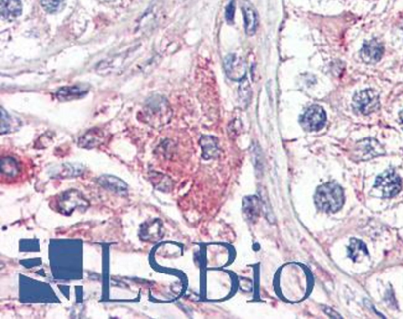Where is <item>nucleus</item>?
Segmentation results:
<instances>
[{
	"mask_svg": "<svg viewBox=\"0 0 403 319\" xmlns=\"http://www.w3.org/2000/svg\"><path fill=\"white\" fill-rule=\"evenodd\" d=\"M384 46L376 40L368 41L361 50V57L368 64L376 63L384 54Z\"/></svg>",
	"mask_w": 403,
	"mask_h": 319,
	"instance_id": "obj_7",
	"label": "nucleus"
},
{
	"mask_svg": "<svg viewBox=\"0 0 403 319\" xmlns=\"http://www.w3.org/2000/svg\"><path fill=\"white\" fill-rule=\"evenodd\" d=\"M327 116L324 109L318 105H313L305 111L299 119L301 126L308 132L319 131L324 127Z\"/></svg>",
	"mask_w": 403,
	"mask_h": 319,
	"instance_id": "obj_4",
	"label": "nucleus"
},
{
	"mask_svg": "<svg viewBox=\"0 0 403 319\" xmlns=\"http://www.w3.org/2000/svg\"><path fill=\"white\" fill-rule=\"evenodd\" d=\"M347 250H348V256L354 262L359 261V259H362L363 256L368 255L366 245L362 240H358L355 238L351 239Z\"/></svg>",
	"mask_w": 403,
	"mask_h": 319,
	"instance_id": "obj_12",
	"label": "nucleus"
},
{
	"mask_svg": "<svg viewBox=\"0 0 403 319\" xmlns=\"http://www.w3.org/2000/svg\"><path fill=\"white\" fill-rule=\"evenodd\" d=\"M400 122H401L402 126H403V110L400 112Z\"/></svg>",
	"mask_w": 403,
	"mask_h": 319,
	"instance_id": "obj_18",
	"label": "nucleus"
},
{
	"mask_svg": "<svg viewBox=\"0 0 403 319\" xmlns=\"http://www.w3.org/2000/svg\"><path fill=\"white\" fill-rule=\"evenodd\" d=\"M374 189L380 191L383 198L394 197L401 191V178L395 170H385L376 178Z\"/></svg>",
	"mask_w": 403,
	"mask_h": 319,
	"instance_id": "obj_2",
	"label": "nucleus"
},
{
	"mask_svg": "<svg viewBox=\"0 0 403 319\" xmlns=\"http://www.w3.org/2000/svg\"><path fill=\"white\" fill-rule=\"evenodd\" d=\"M243 211L249 220H255L259 214V201L254 196L246 198L244 200Z\"/></svg>",
	"mask_w": 403,
	"mask_h": 319,
	"instance_id": "obj_13",
	"label": "nucleus"
},
{
	"mask_svg": "<svg viewBox=\"0 0 403 319\" xmlns=\"http://www.w3.org/2000/svg\"><path fill=\"white\" fill-rule=\"evenodd\" d=\"M242 14L244 17V25L247 35H254L258 26V17L255 10L249 4H243L242 6Z\"/></svg>",
	"mask_w": 403,
	"mask_h": 319,
	"instance_id": "obj_10",
	"label": "nucleus"
},
{
	"mask_svg": "<svg viewBox=\"0 0 403 319\" xmlns=\"http://www.w3.org/2000/svg\"><path fill=\"white\" fill-rule=\"evenodd\" d=\"M0 11L4 19L13 21L22 14V2L20 0H2Z\"/></svg>",
	"mask_w": 403,
	"mask_h": 319,
	"instance_id": "obj_8",
	"label": "nucleus"
},
{
	"mask_svg": "<svg viewBox=\"0 0 403 319\" xmlns=\"http://www.w3.org/2000/svg\"><path fill=\"white\" fill-rule=\"evenodd\" d=\"M241 85L239 88V96L240 101L242 106H247L251 99V89L249 84L248 80L246 78L241 81Z\"/></svg>",
	"mask_w": 403,
	"mask_h": 319,
	"instance_id": "obj_14",
	"label": "nucleus"
},
{
	"mask_svg": "<svg viewBox=\"0 0 403 319\" xmlns=\"http://www.w3.org/2000/svg\"><path fill=\"white\" fill-rule=\"evenodd\" d=\"M88 89L83 86H72L64 87L58 90L56 96L61 101H70L72 99H79L86 95Z\"/></svg>",
	"mask_w": 403,
	"mask_h": 319,
	"instance_id": "obj_9",
	"label": "nucleus"
},
{
	"mask_svg": "<svg viewBox=\"0 0 403 319\" xmlns=\"http://www.w3.org/2000/svg\"><path fill=\"white\" fill-rule=\"evenodd\" d=\"M353 106L360 114L364 115L372 114L380 107V95L372 89L359 91L353 98Z\"/></svg>",
	"mask_w": 403,
	"mask_h": 319,
	"instance_id": "obj_3",
	"label": "nucleus"
},
{
	"mask_svg": "<svg viewBox=\"0 0 403 319\" xmlns=\"http://www.w3.org/2000/svg\"><path fill=\"white\" fill-rule=\"evenodd\" d=\"M11 129V118L6 110L1 108V133L6 134Z\"/></svg>",
	"mask_w": 403,
	"mask_h": 319,
	"instance_id": "obj_16",
	"label": "nucleus"
},
{
	"mask_svg": "<svg viewBox=\"0 0 403 319\" xmlns=\"http://www.w3.org/2000/svg\"><path fill=\"white\" fill-rule=\"evenodd\" d=\"M43 9L50 14L60 11L64 6V0H41Z\"/></svg>",
	"mask_w": 403,
	"mask_h": 319,
	"instance_id": "obj_15",
	"label": "nucleus"
},
{
	"mask_svg": "<svg viewBox=\"0 0 403 319\" xmlns=\"http://www.w3.org/2000/svg\"><path fill=\"white\" fill-rule=\"evenodd\" d=\"M384 147L374 139H365L357 143L354 151V157L359 161L368 160L375 157L384 155Z\"/></svg>",
	"mask_w": 403,
	"mask_h": 319,
	"instance_id": "obj_5",
	"label": "nucleus"
},
{
	"mask_svg": "<svg viewBox=\"0 0 403 319\" xmlns=\"http://www.w3.org/2000/svg\"><path fill=\"white\" fill-rule=\"evenodd\" d=\"M200 144L205 159H211L218 155V142L211 136H203L200 139Z\"/></svg>",
	"mask_w": 403,
	"mask_h": 319,
	"instance_id": "obj_11",
	"label": "nucleus"
},
{
	"mask_svg": "<svg viewBox=\"0 0 403 319\" xmlns=\"http://www.w3.org/2000/svg\"><path fill=\"white\" fill-rule=\"evenodd\" d=\"M225 73L228 78L233 81L241 82L246 78V66L242 58L237 54H229L224 62Z\"/></svg>",
	"mask_w": 403,
	"mask_h": 319,
	"instance_id": "obj_6",
	"label": "nucleus"
},
{
	"mask_svg": "<svg viewBox=\"0 0 403 319\" xmlns=\"http://www.w3.org/2000/svg\"><path fill=\"white\" fill-rule=\"evenodd\" d=\"M344 199L343 190L336 183H327L320 186L314 197L318 209L327 213L337 212L341 209Z\"/></svg>",
	"mask_w": 403,
	"mask_h": 319,
	"instance_id": "obj_1",
	"label": "nucleus"
},
{
	"mask_svg": "<svg viewBox=\"0 0 403 319\" xmlns=\"http://www.w3.org/2000/svg\"><path fill=\"white\" fill-rule=\"evenodd\" d=\"M235 15V3L234 1H231L229 5L227 6L225 10V18L229 23L233 22Z\"/></svg>",
	"mask_w": 403,
	"mask_h": 319,
	"instance_id": "obj_17",
	"label": "nucleus"
}]
</instances>
